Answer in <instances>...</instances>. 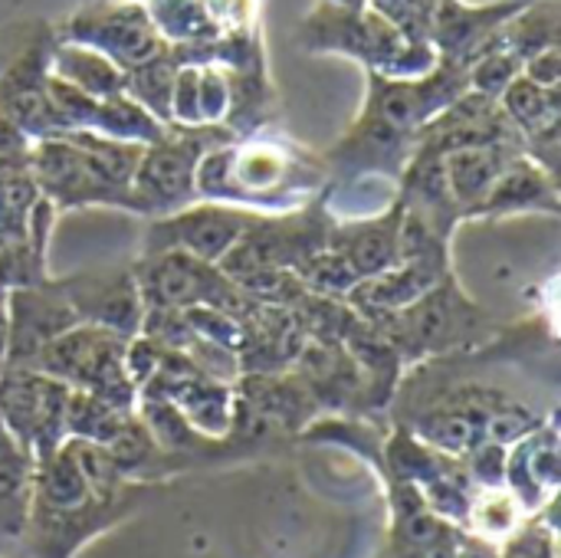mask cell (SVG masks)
<instances>
[{"mask_svg":"<svg viewBox=\"0 0 561 558\" xmlns=\"http://www.w3.org/2000/svg\"><path fill=\"white\" fill-rule=\"evenodd\" d=\"M125 349H128L125 335L108 332L102 326L79 322L62 335H56L36 355L33 368L59 378L69 388L92 391L118 411H131L138 388L125 368Z\"/></svg>","mask_w":561,"mask_h":558,"instance_id":"obj_1","label":"cell"},{"mask_svg":"<svg viewBox=\"0 0 561 558\" xmlns=\"http://www.w3.org/2000/svg\"><path fill=\"white\" fill-rule=\"evenodd\" d=\"M66 401L69 385L59 378L7 365L0 372V421L13 441L33 457V464L49 460L66 441Z\"/></svg>","mask_w":561,"mask_h":558,"instance_id":"obj_2","label":"cell"},{"mask_svg":"<svg viewBox=\"0 0 561 558\" xmlns=\"http://www.w3.org/2000/svg\"><path fill=\"white\" fill-rule=\"evenodd\" d=\"M131 273L145 306H161V309L214 306L243 319L247 309L256 303L233 280H227L217 263H204L181 250L148 253V260Z\"/></svg>","mask_w":561,"mask_h":558,"instance_id":"obj_3","label":"cell"},{"mask_svg":"<svg viewBox=\"0 0 561 558\" xmlns=\"http://www.w3.org/2000/svg\"><path fill=\"white\" fill-rule=\"evenodd\" d=\"M33 181L39 187V194L53 197L62 207H76V204H118V207H131L135 194L122 191L115 184H108L82 155L79 145H72L66 135L59 138H43L33 151Z\"/></svg>","mask_w":561,"mask_h":558,"instance_id":"obj_4","label":"cell"},{"mask_svg":"<svg viewBox=\"0 0 561 558\" xmlns=\"http://www.w3.org/2000/svg\"><path fill=\"white\" fill-rule=\"evenodd\" d=\"M7 312H10V349L7 365L33 368L36 355L66 329L79 326V316L59 283H33L7 289Z\"/></svg>","mask_w":561,"mask_h":558,"instance_id":"obj_5","label":"cell"},{"mask_svg":"<svg viewBox=\"0 0 561 558\" xmlns=\"http://www.w3.org/2000/svg\"><path fill=\"white\" fill-rule=\"evenodd\" d=\"M256 220V214L204 204L194 210H178L168 220H154L148 234V253L161 250H181L204 263H220L224 253L247 234V227Z\"/></svg>","mask_w":561,"mask_h":558,"instance_id":"obj_6","label":"cell"},{"mask_svg":"<svg viewBox=\"0 0 561 558\" xmlns=\"http://www.w3.org/2000/svg\"><path fill=\"white\" fill-rule=\"evenodd\" d=\"M201 161V141H158L145 148L135 178L131 194L141 214L158 217L161 210H174L187 204L194 191V174Z\"/></svg>","mask_w":561,"mask_h":558,"instance_id":"obj_7","label":"cell"},{"mask_svg":"<svg viewBox=\"0 0 561 558\" xmlns=\"http://www.w3.org/2000/svg\"><path fill=\"white\" fill-rule=\"evenodd\" d=\"M59 289L72 303L79 322L102 326V329L118 332L125 339L141 329L145 299L138 293V283H135V273L131 270H125V273H85V276H72V280H62Z\"/></svg>","mask_w":561,"mask_h":558,"instance_id":"obj_8","label":"cell"},{"mask_svg":"<svg viewBox=\"0 0 561 558\" xmlns=\"http://www.w3.org/2000/svg\"><path fill=\"white\" fill-rule=\"evenodd\" d=\"M401 217H404V204H398L394 210H388L378 220L352 224V227L335 230L329 237V247L339 250L352 263L358 280H371V276L398 266V257H401Z\"/></svg>","mask_w":561,"mask_h":558,"instance_id":"obj_9","label":"cell"},{"mask_svg":"<svg viewBox=\"0 0 561 558\" xmlns=\"http://www.w3.org/2000/svg\"><path fill=\"white\" fill-rule=\"evenodd\" d=\"M444 164V178L450 187V197L457 201V207L477 210V204L490 194L493 181L503 174V168L510 164L503 141L493 145H457L450 148Z\"/></svg>","mask_w":561,"mask_h":558,"instance_id":"obj_10","label":"cell"},{"mask_svg":"<svg viewBox=\"0 0 561 558\" xmlns=\"http://www.w3.org/2000/svg\"><path fill=\"white\" fill-rule=\"evenodd\" d=\"M556 184L529 161H510L493 181L490 194L477 204L480 214H513V210H556Z\"/></svg>","mask_w":561,"mask_h":558,"instance_id":"obj_11","label":"cell"},{"mask_svg":"<svg viewBox=\"0 0 561 558\" xmlns=\"http://www.w3.org/2000/svg\"><path fill=\"white\" fill-rule=\"evenodd\" d=\"M131 411H118L108 401H102L92 391H79L69 388V401H66V437H79V441H92V444H108L115 437V431L125 424Z\"/></svg>","mask_w":561,"mask_h":558,"instance_id":"obj_12","label":"cell"},{"mask_svg":"<svg viewBox=\"0 0 561 558\" xmlns=\"http://www.w3.org/2000/svg\"><path fill=\"white\" fill-rule=\"evenodd\" d=\"M506 115L533 135H556V89L519 79L506 89Z\"/></svg>","mask_w":561,"mask_h":558,"instance_id":"obj_13","label":"cell"},{"mask_svg":"<svg viewBox=\"0 0 561 558\" xmlns=\"http://www.w3.org/2000/svg\"><path fill=\"white\" fill-rule=\"evenodd\" d=\"M7 349H10V312H7V293H0V372L7 368Z\"/></svg>","mask_w":561,"mask_h":558,"instance_id":"obj_14","label":"cell"}]
</instances>
